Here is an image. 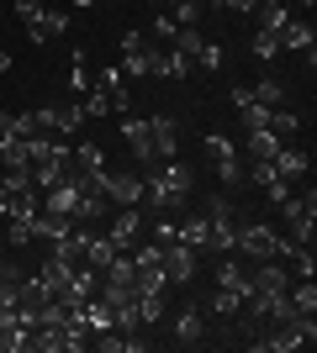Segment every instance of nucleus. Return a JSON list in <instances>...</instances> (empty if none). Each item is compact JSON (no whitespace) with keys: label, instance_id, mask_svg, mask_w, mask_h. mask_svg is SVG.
I'll list each match as a JSON object with an SVG mask.
<instances>
[{"label":"nucleus","instance_id":"f257e3e1","mask_svg":"<svg viewBox=\"0 0 317 353\" xmlns=\"http://www.w3.org/2000/svg\"><path fill=\"white\" fill-rule=\"evenodd\" d=\"M191 169H185L180 159H159L148 163V174H143V201H148L153 211H169V206H180L185 195H191Z\"/></svg>","mask_w":317,"mask_h":353},{"label":"nucleus","instance_id":"f03ea898","mask_svg":"<svg viewBox=\"0 0 317 353\" xmlns=\"http://www.w3.org/2000/svg\"><path fill=\"white\" fill-rule=\"evenodd\" d=\"M302 343H317V322H312V316H286V322H270V332H265V338H254V348H265V353H291V348H302Z\"/></svg>","mask_w":317,"mask_h":353},{"label":"nucleus","instance_id":"7ed1b4c3","mask_svg":"<svg viewBox=\"0 0 317 353\" xmlns=\"http://www.w3.org/2000/svg\"><path fill=\"white\" fill-rule=\"evenodd\" d=\"M280 211H286V237H291V243H302V248H312L317 190H307V195H291V201H280Z\"/></svg>","mask_w":317,"mask_h":353},{"label":"nucleus","instance_id":"20e7f679","mask_svg":"<svg viewBox=\"0 0 317 353\" xmlns=\"http://www.w3.org/2000/svg\"><path fill=\"white\" fill-rule=\"evenodd\" d=\"M159 264H164V280L169 285H191V280H196V269H201V259H196L191 243L169 237V243H159Z\"/></svg>","mask_w":317,"mask_h":353},{"label":"nucleus","instance_id":"39448f33","mask_svg":"<svg viewBox=\"0 0 317 353\" xmlns=\"http://www.w3.org/2000/svg\"><path fill=\"white\" fill-rule=\"evenodd\" d=\"M101 190L111 206H137L143 201V174L137 169H101Z\"/></svg>","mask_w":317,"mask_h":353},{"label":"nucleus","instance_id":"423d86ee","mask_svg":"<svg viewBox=\"0 0 317 353\" xmlns=\"http://www.w3.org/2000/svg\"><path fill=\"white\" fill-rule=\"evenodd\" d=\"M122 143L133 148L137 163H159V159H153V127H148V117H133V111H127V117H122Z\"/></svg>","mask_w":317,"mask_h":353},{"label":"nucleus","instance_id":"0eeeda50","mask_svg":"<svg viewBox=\"0 0 317 353\" xmlns=\"http://www.w3.org/2000/svg\"><path fill=\"white\" fill-rule=\"evenodd\" d=\"M75 269H79V264L59 259V253H48L43 264H37V280H43V290H48V295H64V290H69V280H75Z\"/></svg>","mask_w":317,"mask_h":353},{"label":"nucleus","instance_id":"6e6552de","mask_svg":"<svg viewBox=\"0 0 317 353\" xmlns=\"http://www.w3.org/2000/svg\"><path fill=\"white\" fill-rule=\"evenodd\" d=\"M64 32H69V11H48V6H43V11L27 21L32 43H53V37H64Z\"/></svg>","mask_w":317,"mask_h":353},{"label":"nucleus","instance_id":"1a4fd4ad","mask_svg":"<svg viewBox=\"0 0 317 353\" xmlns=\"http://www.w3.org/2000/svg\"><path fill=\"white\" fill-rule=\"evenodd\" d=\"M153 127V159H180V127L175 117H148Z\"/></svg>","mask_w":317,"mask_h":353},{"label":"nucleus","instance_id":"9d476101","mask_svg":"<svg viewBox=\"0 0 317 353\" xmlns=\"http://www.w3.org/2000/svg\"><path fill=\"white\" fill-rule=\"evenodd\" d=\"M270 169H275V174H280V179H286V185H296V179H307V169H312V159H307V153H302V148H280V153H275V159H270Z\"/></svg>","mask_w":317,"mask_h":353},{"label":"nucleus","instance_id":"9b49d317","mask_svg":"<svg viewBox=\"0 0 317 353\" xmlns=\"http://www.w3.org/2000/svg\"><path fill=\"white\" fill-rule=\"evenodd\" d=\"M275 37H280V48H291V53H302V59L312 63V43H317L312 21H286V27L275 32Z\"/></svg>","mask_w":317,"mask_h":353},{"label":"nucleus","instance_id":"f8f14e48","mask_svg":"<svg viewBox=\"0 0 317 353\" xmlns=\"http://www.w3.org/2000/svg\"><path fill=\"white\" fill-rule=\"evenodd\" d=\"M280 148H286V143H280V137H275L270 127H254V132L243 137V153H249V163H270L275 153H280Z\"/></svg>","mask_w":317,"mask_h":353},{"label":"nucleus","instance_id":"ddd939ff","mask_svg":"<svg viewBox=\"0 0 317 353\" xmlns=\"http://www.w3.org/2000/svg\"><path fill=\"white\" fill-rule=\"evenodd\" d=\"M106 237H111L117 248H133V243H137V206H117V216H111Z\"/></svg>","mask_w":317,"mask_h":353},{"label":"nucleus","instance_id":"4468645a","mask_svg":"<svg viewBox=\"0 0 317 353\" xmlns=\"http://www.w3.org/2000/svg\"><path fill=\"white\" fill-rule=\"evenodd\" d=\"M175 237H180V243H191L196 253H217V248H211V227H206V211H201V216H191V221H180V227H175Z\"/></svg>","mask_w":317,"mask_h":353},{"label":"nucleus","instance_id":"2eb2a0df","mask_svg":"<svg viewBox=\"0 0 317 353\" xmlns=\"http://www.w3.org/2000/svg\"><path fill=\"white\" fill-rule=\"evenodd\" d=\"M117 253H122V248H117V243H111V237H101V232H90V237H85V264H90L95 274H101V269L111 264Z\"/></svg>","mask_w":317,"mask_h":353},{"label":"nucleus","instance_id":"dca6fc26","mask_svg":"<svg viewBox=\"0 0 317 353\" xmlns=\"http://www.w3.org/2000/svg\"><path fill=\"white\" fill-rule=\"evenodd\" d=\"M143 43H148V37H137V32L122 37V63H117L122 74H148V63H143Z\"/></svg>","mask_w":317,"mask_h":353},{"label":"nucleus","instance_id":"f3484780","mask_svg":"<svg viewBox=\"0 0 317 353\" xmlns=\"http://www.w3.org/2000/svg\"><path fill=\"white\" fill-rule=\"evenodd\" d=\"M169 48H175L180 59H191V63H196V59H201V48H206V37H201L196 27H175V37H169Z\"/></svg>","mask_w":317,"mask_h":353},{"label":"nucleus","instance_id":"a211bd4d","mask_svg":"<svg viewBox=\"0 0 317 353\" xmlns=\"http://www.w3.org/2000/svg\"><path fill=\"white\" fill-rule=\"evenodd\" d=\"M201 332H206V316H201V311H180V316H175V338H180L185 348L201 343Z\"/></svg>","mask_w":317,"mask_h":353},{"label":"nucleus","instance_id":"6ab92c4d","mask_svg":"<svg viewBox=\"0 0 317 353\" xmlns=\"http://www.w3.org/2000/svg\"><path fill=\"white\" fill-rule=\"evenodd\" d=\"M53 121H59V137L79 132V127H85V111H79V101H59V105H53Z\"/></svg>","mask_w":317,"mask_h":353},{"label":"nucleus","instance_id":"aec40b11","mask_svg":"<svg viewBox=\"0 0 317 353\" xmlns=\"http://www.w3.org/2000/svg\"><path fill=\"white\" fill-rule=\"evenodd\" d=\"M164 6H169V21H175V27H196V21H201V0H164Z\"/></svg>","mask_w":317,"mask_h":353},{"label":"nucleus","instance_id":"412c9836","mask_svg":"<svg viewBox=\"0 0 317 353\" xmlns=\"http://www.w3.org/2000/svg\"><path fill=\"white\" fill-rule=\"evenodd\" d=\"M291 306H296V311H302V316H312V311H317V285L312 280H291Z\"/></svg>","mask_w":317,"mask_h":353},{"label":"nucleus","instance_id":"4be33fe9","mask_svg":"<svg viewBox=\"0 0 317 353\" xmlns=\"http://www.w3.org/2000/svg\"><path fill=\"white\" fill-rule=\"evenodd\" d=\"M206 311H211V316H238V311H243V295H238V290H222V285H217V295L206 301Z\"/></svg>","mask_w":317,"mask_h":353},{"label":"nucleus","instance_id":"5701e85b","mask_svg":"<svg viewBox=\"0 0 317 353\" xmlns=\"http://www.w3.org/2000/svg\"><path fill=\"white\" fill-rule=\"evenodd\" d=\"M249 90H254V101L270 105V111H275V105H286V79H259V85H249Z\"/></svg>","mask_w":317,"mask_h":353},{"label":"nucleus","instance_id":"b1692460","mask_svg":"<svg viewBox=\"0 0 317 353\" xmlns=\"http://www.w3.org/2000/svg\"><path fill=\"white\" fill-rule=\"evenodd\" d=\"M137 322H143V327L164 322V290H153V295H137Z\"/></svg>","mask_w":317,"mask_h":353},{"label":"nucleus","instance_id":"393cba45","mask_svg":"<svg viewBox=\"0 0 317 353\" xmlns=\"http://www.w3.org/2000/svg\"><path fill=\"white\" fill-rule=\"evenodd\" d=\"M259 11V32H280L291 21V11H286V0H275V6H254Z\"/></svg>","mask_w":317,"mask_h":353},{"label":"nucleus","instance_id":"a878e982","mask_svg":"<svg viewBox=\"0 0 317 353\" xmlns=\"http://www.w3.org/2000/svg\"><path fill=\"white\" fill-rule=\"evenodd\" d=\"M270 132H275V137H280V143H291V137L302 132V121L291 117L286 105H275V111H270Z\"/></svg>","mask_w":317,"mask_h":353},{"label":"nucleus","instance_id":"bb28decb","mask_svg":"<svg viewBox=\"0 0 317 353\" xmlns=\"http://www.w3.org/2000/svg\"><path fill=\"white\" fill-rule=\"evenodd\" d=\"M75 169H85V174H101V169H106V153H101L95 143H79V148H75Z\"/></svg>","mask_w":317,"mask_h":353},{"label":"nucleus","instance_id":"cd10ccee","mask_svg":"<svg viewBox=\"0 0 317 353\" xmlns=\"http://www.w3.org/2000/svg\"><path fill=\"white\" fill-rule=\"evenodd\" d=\"M217 179H222L227 190H233V185H243V179H249V163H243L238 153H233V159H222V163H217Z\"/></svg>","mask_w":317,"mask_h":353},{"label":"nucleus","instance_id":"c85d7f7f","mask_svg":"<svg viewBox=\"0 0 317 353\" xmlns=\"http://www.w3.org/2000/svg\"><path fill=\"white\" fill-rule=\"evenodd\" d=\"M85 90H90V69H85V53H75V63H69V95H85Z\"/></svg>","mask_w":317,"mask_h":353},{"label":"nucleus","instance_id":"c756f323","mask_svg":"<svg viewBox=\"0 0 317 353\" xmlns=\"http://www.w3.org/2000/svg\"><path fill=\"white\" fill-rule=\"evenodd\" d=\"M6 243H11V248H32V243H37L32 221H6Z\"/></svg>","mask_w":317,"mask_h":353},{"label":"nucleus","instance_id":"7c9ffc66","mask_svg":"<svg viewBox=\"0 0 317 353\" xmlns=\"http://www.w3.org/2000/svg\"><path fill=\"white\" fill-rule=\"evenodd\" d=\"M27 348V327H0V353H21Z\"/></svg>","mask_w":317,"mask_h":353},{"label":"nucleus","instance_id":"2f4dec72","mask_svg":"<svg viewBox=\"0 0 317 353\" xmlns=\"http://www.w3.org/2000/svg\"><path fill=\"white\" fill-rule=\"evenodd\" d=\"M275 53H280V37H275V32H259V37H254V59H259V63H270Z\"/></svg>","mask_w":317,"mask_h":353},{"label":"nucleus","instance_id":"473e14b6","mask_svg":"<svg viewBox=\"0 0 317 353\" xmlns=\"http://www.w3.org/2000/svg\"><path fill=\"white\" fill-rule=\"evenodd\" d=\"M233 153H238V148L227 143V137H217V132L206 137V159H211V163H222V159H233Z\"/></svg>","mask_w":317,"mask_h":353},{"label":"nucleus","instance_id":"72a5a7b5","mask_svg":"<svg viewBox=\"0 0 317 353\" xmlns=\"http://www.w3.org/2000/svg\"><path fill=\"white\" fill-rule=\"evenodd\" d=\"M196 63H201V69H222V48H217V43H206Z\"/></svg>","mask_w":317,"mask_h":353},{"label":"nucleus","instance_id":"f704fd0d","mask_svg":"<svg viewBox=\"0 0 317 353\" xmlns=\"http://www.w3.org/2000/svg\"><path fill=\"white\" fill-rule=\"evenodd\" d=\"M265 195H270L275 206H280V201H291V185H286V179H280V174H275L270 185H265Z\"/></svg>","mask_w":317,"mask_h":353},{"label":"nucleus","instance_id":"c9c22d12","mask_svg":"<svg viewBox=\"0 0 317 353\" xmlns=\"http://www.w3.org/2000/svg\"><path fill=\"white\" fill-rule=\"evenodd\" d=\"M153 37H159V43H169V37H175V21H169V16H153Z\"/></svg>","mask_w":317,"mask_h":353},{"label":"nucleus","instance_id":"e433bc0d","mask_svg":"<svg viewBox=\"0 0 317 353\" xmlns=\"http://www.w3.org/2000/svg\"><path fill=\"white\" fill-rule=\"evenodd\" d=\"M37 11H43V0H16V16H21V21H32Z\"/></svg>","mask_w":317,"mask_h":353},{"label":"nucleus","instance_id":"4c0bfd02","mask_svg":"<svg viewBox=\"0 0 317 353\" xmlns=\"http://www.w3.org/2000/svg\"><path fill=\"white\" fill-rule=\"evenodd\" d=\"M222 6H227V11H254L259 0H222Z\"/></svg>","mask_w":317,"mask_h":353},{"label":"nucleus","instance_id":"58836bf2","mask_svg":"<svg viewBox=\"0 0 317 353\" xmlns=\"http://www.w3.org/2000/svg\"><path fill=\"white\" fill-rule=\"evenodd\" d=\"M0 74H11V53L6 48H0Z\"/></svg>","mask_w":317,"mask_h":353},{"label":"nucleus","instance_id":"ea45409f","mask_svg":"<svg viewBox=\"0 0 317 353\" xmlns=\"http://www.w3.org/2000/svg\"><path fill=\"white\" fill-rule=\"evenodd\" d=\"M296 6H307V11H312V6H317V0H296Z\"/></svg>","mask_w":317,"mask_h":353},{"label":"nucleus","instance_id":"a19ab883","mask_svg":"<svg viewBox=\"0 0 317 353\" xmlns=\"http://www.w3.org/2000/svg\"><path fill=\"white\" fill-rule=\"evenodd\" d=\"M75 6H85V11H90V6H95V0H75Z\"/></svg>","mask_w":317,"mask_h":353}]
</instances>
